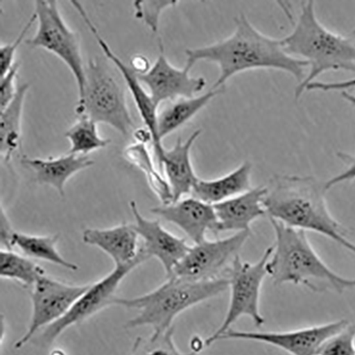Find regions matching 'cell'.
I'll list each match as a JSON object with an SVG mask.
<instances>
[{"label":"cell","mask_w":355,"mask_h":355,"mask_svg":"<svg viewBox=\"0 0 355 355\" xmlns=\"http://www.w3.org/2000/svg\"><path fill=\"white\" fill-rule=\"evenodd\" d=\"M235 31L216 44L187 49L186 66L191 69L199 61L218 65L220 75L212 90L224 87L234 76L250 70L268 69L291 74L299 85L306 78L309 63L287 53L282 41L263 35L244 15L234 19Z\"/></svg>","instance_id":"6da1fadb"},{"label":"cell","mask_w":355,"mask_h":355,"mask_svg":"<svg viewBox=\"0 0 355 355\" xmlns=\"http://www.w3.org/2000/svg\"><path fill=\"white\" fill-rule=\"evenodd\" d=\"M324 183L311 175H277L266 187V214L288 227L320 234L355 255L347 230L331 214Z\"/></svg>","instance_id":"7a4b0ae2"},{"label":"cell","mask_w":355,"mask_h":355,"mask_svg":"<svg viewBox=\"0 0 355 355\" xmlns=\"http://www.w3.org/2000/svg\"><path fill=\"white\" fill-rule=\"evenodd\" d=\"M270 221L275 233V243L266 269L275 285H302L316 293H343L355 288V278L338 275L322 261L306 231L272 218Z\"/></svg>","instance_id":"3957f363"},{"label":"cell","mask_w":355,"mask_h":355,"mask_svg":"<svg viewBox=\"0 0 355 355\" xmlns=\"http://www.w3.org/2000/svg\"><path fill=\"white\" fill-rule=\"evenodd\" d=\"M281 41L287 53L303 57L310 67L306 78L295 87L297 100L301 98L306 86L324 73H355L354 43L324 27L317 18L315 3L311 0L302 2L301 12L292 32Z\"/></svg>","instance_id":"277c9868"},{"label":"cell","mask_w":355,"mask_h":355,"mask_svg":"<svg viewBox=\"0 0 355 355\" xmlns=\"http://www.w3.org/2000/svg\"><path fill=\"white\" fill-rule=\"evenodd\" d=\"M229 288L228 279L191 282L171 277L154 291L140 297L118 298L115 305L136 310L125 325L128 329L150 327L160 334L173 328L174 320L189 309L218 297Z\"/></svg>","instance_id":"5b68a950"},{"label":"cell","mask_w":355,"mask_h":355,"mask_svg":"<svg viewBox=\"0 0 355 355\" xmlns=\"http://www.w3.org/2000/svg\"><path fill=\"white\" fill-rule=\"evenodd\" d=\"M76 112L123 135L135 128L123 87L98 59L85 66L84 92Z\"/></svg>","instance_id":"8992f818"},{"label":"cell","mask_w":355,"mask_h":355,"mask_svg":"<svg viewBox=\"0 0 355 355\" xmlns=\"http://www.w3.org/2000/svg\"><path fill=\"white\" fill-rule=\"evenodd\" d=\"M272 251L273 246L266 249L255 263L244 262L240 256L234 261L228 277L230 297L227 313L218 330L204 341V347L217 343L218 338L243 317L250 318L258 328L264 324L260 311L261 291L268 276L266 266Z\"/></svg>","instance_id":"52a82bcc"},{"label":"cell","mask_w":355,"mask_h":355,"mask_svg":"<svg viewBox=\"0 0 355 355\" xmlns=\"http://www.w3.org/2000/svg\"><path fill=\"white\" fill-rule=\"evenodd\" d=\"M35 13L37 32L26 41V44L46 50L61 59L75 78L80 99L84 92L85 66L78 35L66 24L55 0H37Z\"/></svg>","instance_id":"ba28073f"},{"label":"cell","mask_w":355,"mask_h":355,"mask_svg":"<svg viewBox=\"0 0 355 355\" xmlns=\"http://www.w3.org/2000/svg\"><path fill=\"white\" fill-rule=\"evenodd\" d=\"M142 245L138 257L133 261L115 265L114 270L105 277L89 285L70 311L60 320L45 328L40 336L41 343L50 346L63 332L72 325L79 324L105 309L115 305L116 291L123 280L132 270L150 259Z\"/></svg>","instance_id":"9c48e42d"},{"label":"cell","mask_w":355,"mask_h":355,"mask_svg":"<svg viewBox=\"0 0 355 355\" xmlns=\"http://www.w3.org/2000/svg\"><path fill=\"white\" fill-rule=\"evenodd\" d=\"M250 234L251 232H236L226 239L195 244L168 277L191 282L228 279L233 262Z\"/></svg>","instance_id":"30bf717a"},{"label":"cell","mask_w":355,"mask_h":355,"mask_svg":"<svg viewBox=\"0 0 355 355\" xmlns=\"http://www.w3.org/2000/svg\"><path fill=\"white\" fill-rule=\"evenodd\" d=\"M89 285L76 286L46 277L40 278L31 291L33 312L24 335L15 344L19 349L42 329L62 318L87 289Z\"/></svg>","instance_id":"8fae6325"},{"label":"cell","mask_w":355,"mask_h":355,"mask_svg":"<svg viewBox=\"0 0 355 355\" xmlns=\"http://www.w3.org/2000/svg\"><path fill=\"white\" fill-rule=\"evenodd\" d=\"M349 323L342 319L288 331L250 332L230 329L220 336L217 342L252 341L275 347L291 355H317L323 343Z\"/></svg>","instance_id":"7c38bea8"},{"label":"cell","mask_w":355,"mask_h":355,"mask_svg":"<svg viewBox=\"0 0 355 355\" xmlns=\"http://www.w3.org/2000/svg\"><path fill=\"white\" fill-rule=\"evenodd\" d=\"M160 49L161 53L150 70L145 74L137 75L155 103L159 108L163 103L196 97L206 85L205 78L191 76V69L187 66L182 69L174 67L167 60L162 44Z\"/></svg>","instance_id":"4fadbf2b"},{"label":"cell","mask_w":355,"mask_h":355,"mask_svg":"<svg viewBox=\"0 0 355 355\" xmlns=\"http://www.w3.org/2000/svg\"><path fill=\"white\" fill-rule=\"evenodd\" d=\"M71 5L80 15L89 31L92 33L105 55L123 76L141 120L146 128L152 134L153 149L154 150L159 149L163 145L158 140L157 132L159 107L155 103L150 94L145 90L137 75L130 67L125 64L114 53L107 42L103 38L98 28L89 17L83 6L76 0L71 3Z\"/></svg>","instance_id":"5bb4252c"},{"label":"cell","mask_w":355,"mask_h":355,"mask_svg":"<svg viewBox=\"0 0 355 355\" xmlns=\"http://www.w3.org/2000/svg\"><path fill=\"white\" fill-rule=\"evenodd\" d=\"M130 205L135 218V227L142 239V246L148 255L156 257L161 262L166 277H169L191 247L184 239L164 229L159 220L142 216L135 201H131Z\"/></svg>","instance_id":"9a60e30c"},{"label":"cell","mask_w":355,"mask_h":355,"mask_svg":"<svg viewBox=\"0 0 355 355\" xmlns=\"http://www.w3.org/2000/svg\"><path fill=\"white\" fill-rule=\"evenodd\" d=\"M150 211L180 228L195 244L206 240L209 231L216 234L218 221L214 205L193 197L155 207Z\"/></svg>","instance_id":"2e32d148"},{"label":"cell","mask_w":355,"mask_h":355,"mask_svg":"<svg viewBox=\"0 0 355 355\" xmlns=\"http://www.w3.org/2000/svg\"><path fill=\"white\" fill-rule=\"evenodd\" d=\"M201 130L194 131L183 141L178 138L171 150L164 149L157 156L160 171L164 173L173 195V202L182 199L191 191L199 180L191 161L192 147Z\"/></svg>","instance_id":"e0dca14e"},{"label":"cell","mask_w":355,"mask_h":355,"mask_svg":"<svg viewBox=\"0 0 355 355\" xmlns=\"http://www.w3.org/2000/svg\"><path fill=\"white\" fill-rule=\"evenodd\" d=\"M266 187H259L214 205L217 217L216 234L228 231L251 232L252 223L266 214Z\"/></svg>","instance_id":"ac0fdd59"},{"label":"cell","mask_w":355,"mask_h":355,"mask_svg":"<svg viewBox=\"0 0 355 355\" xmlns=\"http://www.w3.org/2000/svg\"><path fill=\"white\" fill-rule=\"evenodd\" d=\"M139 238L135 225L128 223L106 229L87 228L82 234L84 243L103 251L115 265L129 263L138 257Z\"/></svg>","instance_id":"d6986e66"},{"label":"cell","mask_w":355,"mask_h":355,"mask_svg":"<svg viewBox=\"0 0 355 355\" xmlns=\"http://www.w3.org/2000/svg\"><path fill=\"white\" fill-rule=\"evenodd\" d=\"M21 163L31 169L37 182L55 189L61 196L65 195V186L73 175L92 166L95 162L85 155L69 154L47 159L24 157Z\"/></svg>","instance_id":"ffe728a7"},{"label":"cell","mask_w":355,"mask_h":355,"mask_svg":"<svg viewBox=\"0 0 355 355\" xmlns=\"http://www.w3.org/2000/svg\"><path fill=\"white\" fill-rule=\"evenodd\" d=\"M251 173L252 164L246 162L218 179H199L191 194L206 203L218 204L250 190Z\"/></svg>","instance_id":"44dd1931"},{"label":"cell","mask_w":355,"mask_h":355,"mask_svg":"<svg viewBox=\"0 0 355 355\" xmlns=\"http://www.w3.org/2000/svg\"><path fill=\"white\" fill-rule=\"evenodd\" d=\"M224 87L211 90L203 95L191 98H181L166 103V105L158 110L157 132L159 141L188 123L212 99L222 94Z\"/></svg>","instance_id":"7402d4cb"},{"label":"cell","mask_w":355,"mask_h":355,"mask_svg":"<svg viewBox=\"0 0 355 355\" xmlns=\"http://www.w3.org/2000/svg\"><path fill=\"white\" fill-rule=\"evenodd\" d=\"M28 88V83L19 85L13 101L0 110V154L6 164L21 146L23 108Z\"/></svg>","instance_id":"603a6c76"},{"label":"cell","mask_w":355,"mask_h":355,"mask_svg":"<svg viewBox=\"0 0 355 355\" xmlns=\"http://www.w3.org/2000/svg\"><path fill=\"white\" fill-rule=\"evenodd\" d=\"M59 234L32 235L15 232L12 245L27 257L45 261L62 268L77 271L78 266L67 261L56 249Z\"/></svg>","instance_id":"cb8c5ba5"},{"label":"cell","mask_w":355,"mask_h":355,"mask_svg":"<svg viewBox=\"0 0 355 355\" xmlns=\"http://www.w3.org/2000/svg\"><path fill=\"white\" fill-rule=\"evenodd\" d=\"M124 157L128 162L140 169L146 175L148 183L162 205L173 202V195L166 177L159 171L148 150L147 144L135 142L124 150Z\"/></svg>","instance_id":"d4e9b609"},{"label":"cell","mask_w":355,"mask_h":355,"mask_svg":"<svg viewBox=\"0 0 355 355\" xmlns=\"http://www.w3.org/2000/svg\"><path fill=\"white\" fill-rule=\"evenodd\" d=\"M0 276L32 288L40 278L45 276V270L28 257L12 250L2 249L0 251Z\"/></svg>","instance_id":"484cf974"},{"label":"cell","mask_w":355,"mask_h":355,"mask_svg":"<svg viewBox=\"0 0 355 355\" xmlns=\"http://www.w3.org/2000/svg\"><path fill=\"white\" fill-rule=\"evenodd\" d=\"M97 125L88 116L78 115L77 121L65 133L71 144L68 153L87 156L108 146L110 139L100 136Z\"/></svg>","instance_id":"4316f807"},{"label":"cell","mask_w":355,"mask_h":355,"mask_svg":"<svg viewBox=\"0 0 355 355\" xmlns=\"http://www.w3.org/2000/svg\"><path fill=\"white\" fill-rule=\"evenodd\" d=\"M174 328L148 338H138L133 345L131 355H197L196 352L184 353L176 347Z\"/></svg>","instance_id":"83f0119b"},{"label":"cell","mask_w":355,"mask_h":355,"mask_svg":"<svg viewBox=\"0 0 355 355\" xmlns=\"http://www.w3.org/2000/svg\"><path fill=\"white\" fill-rule=\"evenodd\" d=\"M317 355H355V325L350 322L340 331L329 338Z\"/></svg>","instance_id":"f1b7e54d"},{"label":"cell","mask_w":355,"mask_h":355,"mask_svg":"<svg viewBox=\"0 0 355 355\" xmlns=\"http://www.w3.org/2000/svg\"><path fill=\"white\" fill-rule=\"evenodd\" d=\"M177 4L176 1H135V17L149 26L153 33H157L162 13L167 8Z\"/></svg>","instance_id":"f546056e"},{"label":"cell","mask_w":355,"mask_h":355,"mask_svg":"<svg viewBox=\"0 0 355 355\" xmlns=\"http://www.w3.org/2000/svg\"><path fill=\"white\" fill-rule=\"evenodd\" d=\"M36 21L37 15L34 13L24 25L15 41L0 47V77L5 76L15 64L14 62L15 53L24 42L29 29L32 28Z\"/></svg>","instance_id":"4dcf8cb0"},{"label":"cell","mask_w":355,"mask_h":355,"mask_svg":"<svg viewBox=\"0 0 355 355\" xmlns=\"http://www.w3.org/2000/svg\"><path fill=\"white\" fill-rule=\"evenodd\" d=\"M19 67V64L15 63L5 76L0 77V110L6 108L17 95L18 87L15 83Z\"/></svg>","instance_id":"1f68e13d"},{"label":"cell","mask_w":355,"mask_h":355,"mask_svg":"<svg viewBox=\"0 0 355 355\" xmlns=\"http://www.w3.org/2000/svg\"><path fill=\"white\" fill-rule=\"evenodd\" d=\"M337 155L345 163V168L324 183L327 191L336 186L355 180V155L345 153H338Z\"/></svg>","instance_id":"d6a6232c"},{"label":"cell","mask_w":355,"mask_h":355,"mask_svg":"<svg viewBox=\"0 0 355 355\" xmlns=\"http://www.w3.org/2000/svg\"><path fill=\"white\" fill-rule=\"evenodd\" d=\"M355 87V78L339 82H320L313 81L309 84L305 92L319 91L324 92H348L349 89Z\"/></svg>","instance_id":"836d02e7"},{"label":"cell","mask_w":355,"mask_h":355,"mask_svg":"<svg viewBox=\"0 0 355 355\" xmlns=\"http://www.w3.org/2000/svg\"><path fill=\"white\" fill-rule=\"evenodd\" d=\"M15 231L10 224V220L1 205V211H0V241L3 250H12L13 249V238Z\"/></svg>","instance_id":"e575fe53"},{"label":"cell","mask_w":355,"mask_h":355,"mask_svg":"<svg viewBox=\"0 0 355 355\" xmlns=\"http://www.w3.org/2000/svg\"><path fill=\"white\" fill-rule=\"evenodd\" d=\"M151 67L149 59L141 54H137L131 59L130 68L137 75L146 73Z\"/></svg>","instance_id":"d590c367"},{"label":"cell","mask_w":355,"mask_h":355,"mask_svg":"<svg viewBox=\"0 0 355 355\" xmlns=\"http://www.w3.org/2000/svg\"><path fill=\"white\" fill-rule=\"evenodd\" d=\"M134 137L137 142L148 144L153 143V136L149 130L146 128L137 130L134 133Z\"/></svg>","instance_id":"8d00e7d4"},{"label":"cell","mask_w":355,"mask_h":355,"mask_svg":"<svg viewBox=\"0 0 355 355\" xmlns=\"http://www.w3.org/2000/svg\"><path fill=\"white\" fill-rule=\"evenodd\" d=\"M343 98L349 103L355 109V96L350 94L348 92H341Z\"/></svg>","instance_id":"74e56055"},{"label":"cell","mask_w":355,"mask_h":355,"mask_svg":"<svg viewBox=\"0 0 355 355\" xmlns=\"http://www.w3.org/2000/svg\"><path fill=\"white\" fill-rule=\"evenodd\" d=\"M351 40L353 41V42L355 44V28L353 29L350 34Z\"/></svg>","instance_id":"f35d334b"},{"label":"cell","mask_w":355,"mask_h":355,"mask_svg":"<svg viewBox=\"0 0 355 355\" xmlns=\"http://www.w3.org/2000/svg\"><path fill=\"white\" fill-rule=\"evenodd\" d=\"M198 355V354H197Z\"/></svg>","instance_id":"ab89813d"}]
</instances>
